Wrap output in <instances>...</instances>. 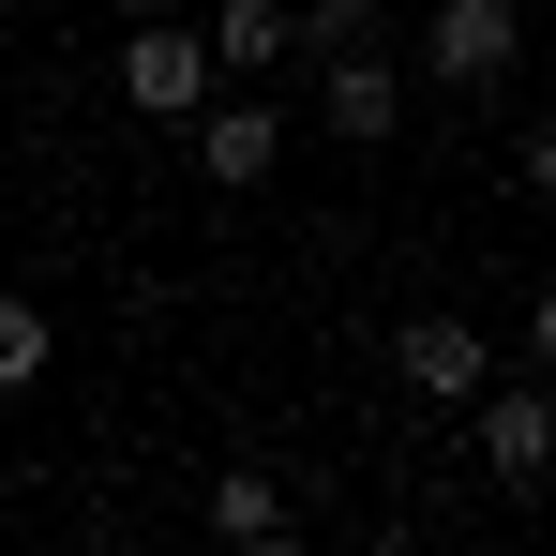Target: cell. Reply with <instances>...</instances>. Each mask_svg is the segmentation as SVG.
I'll return each mask as SVG.
<instances>
[{
	"label": "cell",
	"instance_id": "obj_1",
	"mask_svg": "<svg viewBox=\"0 0 556 556\" xmlns=\"http://www.w3.org/2000/svg\"><path fill=\"white\" fill-rule=\"evenodd\" d=\"M466 452H481V481H511V496H542L556 481V376H481L466 391Z\"/></svg>",
	"mask_w": 556,
	"mask_h": 556
},
{
	"label": "cell",
	"instance_id": "obj_2",
	"mask_svg": "<svg viewBox=\"0 0 556 556\" xmlns=\"http://www.w3.org/2000/svg\"><path fill=\"white\" fill-rule=\"evenodd\" d=\"M211 91H226V76H211V30H181V15H136V30H121V105H136V121H195Z\"/></svg>",
	"mask_w": 556,
	"mask_h": 556
},
{
	"label": "cell",
	"instance_id": "obj_3",
	"mask_svg": "<svg viewBox=\"0 0 556 556\" xmlns=\"http://www.w3.org/2000/svg\"><path fill=\"white\" fill-rule=\"evenodd\" d=\"M511 61H527V15H511V0H437V15H421V76H437V91H496Z\"/></svg>",
	"mask_w": 556,
	"mask_h": 556
},
{
	"label": "cell",
	"instance_id": "obj_4",
	"mask_svg": "<svg viewBox=\"0 0 556 556\" xmlns=\"http://www.w3.org/2000/svg\"><path fill=\"white\" fill-rule=\"evenodd\" d=\"M181 136H195V181H211V195H256L286 166V105H256V91H211Z\"/></svg>",
	"mask_w": 556,
	"mask_h": 556
},
{
	"label": "cell",
	"instance_id": "obj_5",
	"mask_svg": "<svg viewBox=\"0 0 556 556\" xmlns=\"http://www.w3.org/2000/svg\"><path fill=\"white\" fill-rule=\"evenodd\" d=\"M316 121H331L346 151H376V136L406 121V76H391L376 46H331V61H316Z\"/></svg>",
	"mask_w": 556,
	"mask_h": 556
},
{
	"label": "cell",
	"instance_id": "obj_6",
	"mask_svg": "<svg viewBox=\"0 0 556 556\" xmlns=\"http://www.w3.org/2000/svg\"><path fill=\"white\" fill-rule=\"evenodd\" d=\"M391 376H406L421 406H466V391L496 376V346H481L466 316H406V331H391Z\"/></svg>",
	"mask_w": 556,
	"mask_h": 556
},
{
	"label": "cell",
	"instance_id": "obj_7",
	"mask_svg": "<svg viewBox=\"0 0 556 556\" xmlns=\"http://www.w3.org/2000/svg\"><path fill=\"white\" fill-rule=\"evenodd\" d=\"M211 542H226V556H286V542H301V511H286L271 466H226V481H211Z\"/></svg>",
	"mask_w": 556,
	"mask_h": 556
},
{
	"label": "cell",
	"instance_id": "obj_8",
	"mask_svg": "<svg viewBox=\"0 0 556 556\" xmlns=\"http://www.w3.org/2000/svg\"><path fill=\"white\" fill-rule=\"evenodd\" d=\"M286 61V0H211V76H271Z\"/></svg>",
	"mask_w": 556,
	"mask_h": 556
},
{
	"label": "cell",
	"instance_id": "obj_9",
	"mask_svg": "<svg viewBox=\"0 0 556 556\" xmlns=\"http://www.w3.org/2000/svg\"><path fill=\"white\" fill-rule=\"evenodd\" d=\"M331 46H376V0H286V61H331Z\"/></svg>",
	"mask_w": 556,
	"mask_h": 556
},
{
	"label": "cell",
	"instance_id": "obj_10",
	"mask_svg": "<svg viewBox=\"0 0 556 556\" xmlns=\"http://www.w3.org/2000/svg\"><path fill=\"white\" fill-rule=\"evenodd\" d=\"M46 346H61V331H46V301H15V286H0V391H30Z\"/></svg>",
	"mask_w": 556,
	"mask_h": 556
},
{
	"label": "cell",
	"instance_id": "obj_11",
	"mask_svg": "<svg viewBox=\"0 0 556 556\" xmlns=\"http://www.w3.org/2000/svg\"><path fill=\"white\" fill-rule=\"evenodd\" d=\"M527 376H556V286L527 301Z\"/></svg>",
	"mask_w": 556,
	"mask_h": 556
},
{
	"label": "cell",
	"instance_id": "obj_12",
	"mask_svg": "<svg viewBox=\"0 0 556 556\" xmlns=\"http://www.w3.org/2000/svg\"><path fill=\"white\" fill-rule=\"evenodd\" d=\"M527 195H556V121H527Z\"/></svg>",
	"mask_w": 556,
	"mask_h": 556
}]
</instances>
